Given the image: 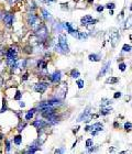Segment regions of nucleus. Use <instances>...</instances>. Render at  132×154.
<instances>
[{
    "instance_id": "1",
    "label": "nucleus",
    "mask_w": 132,
    "mask_h": 154,
    "mask_svg": "<svg viewBox=\"0 0 132 154\" xmlns=\"http://www.w3.org/2000/svg\"><path fill=\"white\" fill-rule=\"evenodd\" d=\"M28 23L30 24V26L34 29V30H36L40 26H41V22H40V20H39V17L38 15H35V14H33V13H30L28 15Z\"/></svg>"
},
{
    "instance_id": "2",
    "label": "nucleus",
    "mask_w": 132,
    "mask_h": 154,
    "mask_svg": "<svg viewBox=\"0 0 132 154\" xmlns=\"http://www.w3.org/2000/svg\"><path fill=\"white\" fill-rule=\"evenodd\" d=\"M59 45L61 46L62 51L63 53H68L69 52V48H68V45H67V39H66V36L63 35V34H60L59 35Z\"/></svg>"
},
{
    "instance_id": "3",
    "label": "nucleus",
    "mask_w": 132,
    "mask_h": 154,
    "mask_svg": "<svg viewBox=\"0 0 132 154\" xmlns=\"http://www.w3.org/2000/svg\"><path fill=\"white\" fill-rule=\"evenodd\" d=\"M35 34L38 35L40 39H45V37L47 36V29H46V27H45L44 24L41 23V26L35 30Z\"/></svg>"
},
{
    "instance_id": "4",
    "label": "nucleus",
    "mask_w": 132,
    "mask_h": 154,
    "mask_svg": "<svg viewBox=\"0 0 132 154\" xmlns=\"http://www.w3.org/2000/svg\"><path fill=\"white\" fill-rule=\"evenodd\" d=\"M97 22V20L93 19L92 15H85L80 19V23L81 26H89V24H95Z\"/></svg>"
},
{
    "instance_id": "5",
    "label": "nucleus",
    "mask_w": 132,
    "mask_h": 154,
    "mask_svg": "<svg viewBox=\"0 0 132 154\" xmlns=\"http://www.w3.org/2000/svg\"><path fill=\"white\" fill-rule=\"evenodd\" d=\"M47 87H48V84H47V83H43V82H41V83H39V84H36V85L34 86V90L36 91V93L43 94L44 91L47 89Z\"/></svg>"
},
{
    "instance_id": "6",
    "label": "nucleus",
    "mask_w": 132,
    "mask_h": 154,
    "mask_svg": "<svg viewBox=\"0 0 132 154\" xmlns=\"http://www.w3.org/2000/svg\"><path fill=\"white\" fill-rule=\"evenodd\" d=\"M90 109L92 108L90 107H87L86 109L84 110V112L78 117V119H77V121H86V122H88L89 121V118H88V115L90 114Z\"/></svg>"
},
{
    "instance_id": "7",
    "label": "nucleus",
    "mask_w": 132,
    "mask_h": 154,
    "mask_svg": "<svg viewBox=\"0 0 132 154\" xmlns=\"http://www.w3.org/2000/svg\"><path fill=\"white\" fill-rule=\"evenodd\" d=\"M33 126H34L35 128H38V129H43V128L48 126V122H46L45 120H42V119H38V120H35V121L33 122Z\"/></svg>"
},
{
    "instance_id": "8",
    "label": "nucleus",
    "mask_w": 132,
    "mask_h": 154,
    "mask_svg": "<svg viewBox=\"0 0 132 154\" xmlns=\"http://www.w3.org/2000/svg\"><path fill=\"white\" fill-rule=\"evenodd\" d=\"M3 22L6 23L7 27H11L12 23H13V14L12 13H7L3 17Z\"/></svg>"
},
{
    "instance_id": "9",
    "label": "nucleus",
    "mask_w": 132,
    "mask_h": 154,
    "mask_svg": "<svg viewBox=\"0 0 132 154\" xmlns=\"http://www.w3.org/2000/svg\"><path fill=\"white\" fill-rule=\"evenodd\" d=\"M110 41H111V44H112V46H116L119 41V34L117 32H111L110 34Z\"/></svg>"
},
{
    "instance_id": "10",
    "label": "nucleus",
    "mask_w": 132,
    "mask_h": 154,
    "mask_svg": "<svg viewBox=\"0 0 132 154\" xmlns=\"http://www.w3.org/2000/svg\"><path fill=\"white\" fill-rule=\"evenodd\" d=\"M6 56H7V60L8 59H16V52L15 50L13 48H9L6 53Z\"/></svg>"
},
{
    "instance_id": "11",
    "label": "nucleus",
    "mask_w": 132,
    "mask_h": 154,
    "mask_svg": "<svg viewBox=\"0 0 132 154\" xmlns=\"http://www.w3.org/2000/svg\"><path fill=\"white\" fill-rule=\"evenodd\" d=\"M51 80L54 82V83H59L61 80V72H55L53 75H51Z\"/></svg>"
},
{
    "instance_id": "12",
    "label": "nucleus",
    "mask_w": 132,
    "mask_h": 154,
    "mask_svg": "<svg viewBox=\"0 0 132 154\" xmlns=\"http://www.w3.org/2000/svg\"><path fill=\"white\" fill-rule=\"evenodd\" d=\"M46 105H50V106H56V105H62V101L59 100V99H50V100L46 101Z\"/></svg>"
},
{
    "instance_id": "13",
    "label": "nucleus",
    "mask_w": 132,
    "mask_h": 154,
    "mask_svg": "<svg viewBox=\"0 0 132 154\" xmlns=\"http://www.w3.org/2000/svg\"><path fill=\"white\" fill-rule=\"evenodd\" d=\"M102 124L100 123V122H97V123H95V124H93L92 127H90V129H92L93 131H101L102 130Z\"/></svg>"
},
{
    "instance_id": "14",
    "label": "nucleus",
    "mask_w": 132,
    "mask_h": 154,
    "mask_svg": "<svg viewBox=\"0 0 132 154\" xmlns=\"http://www.w3.org/2000/svg\"><path fill=\"white\" fill-rule=\"evenodd\" d=\"M110 62H108V63H107L105 66H104V68H102L101 69V72L100 73H99V76H104V75L107 73V72H108V69H109V66H110Z\"/></svg>"
},
{
    "instance_id": "15",
    "label": "nucleus",
    "mask_w": 132,
    "mask_h": 154,
    "mask_svg": "<svg viewBox=\"0 0 132 154\" xmlns=\"http://www.w3.org/2000/svg\"><path fill=\"white\" fill-rule=\"evenodd\" d=\"M88 59H89V61H92V62H99V61H100V57H99L97 54H90V55L88 56Z\"/></svg>"
},
{
    "instance_id": "16",
    "label": "nucleus",
    "mask_w": 132,
    "mask_h": 154,
    "mask_svg": "<svg viewBox=\"0 0 132 154\" xmlns=\"http://www.w3.org/2000/svg\"><path fill=\"white\" fill-rule=\"evenodd\" d=\"M8 110V105H7V100L5 98L2 99V107H1V110H0V114H3Z\"/></svg>"
},
{
    "instance_id": "17",
    "label": "nucleus",
    "mask_w": 132,
    "mask_h": 154,
    "mask_svg": "<svg viewBox=\"0 0 132 154\" xmlns=\"http://www.w3.org/2000/svg\"><path fill=\"white\" fill-rule=\"evenodd\" d=\"M34 112H35V109H34V108H33V109H31V110H29V111H28V114L26 115V120H30V119H32L33 115H34Z\"/></svg>"
},
{
    "instance_id": "18",
    "label": "nucleus",
    "mask_w": 132,
    "mask_h": 154,
    "mask_svg": "<svg viewBox=\"0 0 132 154\" xmlns=\"http://www.w3.org/2000/svg\"><path fill=\"white\" fill-rule=\"evenodd\" d=\"M42 13H43V17L46 20H52V17H51V13L46 10V9H42Z\"/></svg>"
},
{
    "instance_id": "19",
    "label": "nucleus",
    "mask_w": 132,
    "mask_h": 154,
    "mask_svg": "<svg viewBox=\"0 0 132 154\" xmlns=\"http://www.w3.org/2000/svg\"><path fill=\"white\" fill-rule=\"evenodd\" d=\"M110 112H111V108H104V107H102L100 109V115H102V116L109 115Z\"/></svg>"
},
{
    "instance_id": "20",
    "label": "nucleus",
    "mask_w": 132,
    "mask_h": 154,
    "mask_svg": "<svg viewBox=\"0 0 132 154\" xmlns=\"http://www.w3.org/2000/svg\"><path fill=\"white\" fill-rule=\"evenodd\" d=\"M131 27H132V14H131V15L129 17V18L127 19L125 28H126V29H129V28H131Z\"/></svg>"
},
{
    "instance_id": "21",
    "label": "nucleus",
    "mask_w": 132,
    "mask_h": 154,
    "mask_svg": "<svg viewBox=\"0 0 132 154\" xmlns=\"http://www.w3.org/2000/svg\"><path fill=\"white\" fill-rule=\"evenodd\" d=\"M38 66H39V68H42V69H45L46 68V66H47V63L45 61H43V60H41L40 62H39V64H38Z\"/></svg>"
},
{
    "instance_id": "22",
    "label": "nucleus",
    "mask_w": 132,
    "mask_h": 154,
    "mask_svg": "<svg viewBox=\"0 0 132 154\" xmlns=\"http://www.w3.org/2000/svg\"><path fill=\"white\" fill-rule=\"evenodd\" d=\"M71 76L73 77V78H78L80 76V74H79V72H78L77 69H72V72H71Z\"/></svg>"
},
{
    "instance_id": "23",
    "label": "nucleus",
    "mask_w": 132,
    "mask_h": 154,
    "mask_svg": "<svg viewBox=\"0 0 132 154\" xmlns=\"http://www.w3.org/2000/svg\"><path fill=\"white\" fill-rule=\"evenodd\" d=\"M118 78L117 77H110L107 79V84H116V83H118Z\"/></svg>"
},
{
    "instance_id": "24",
    "label": "nucleus",
    "mask_w": 132,
    "mask_h": 154,
    "mask_svg": "<svg viewBox=\"0 0 132 154\" xmlns=\"http://www.w3.org/2000/svg\"><path fill=\"white\" fill-rule=\"evenodd\" d=\"M13 141H14V143H15L16 145H20V144H21V141H22L21 135H15L14 139H13Z\"/></svg>"
},
{
    "instance_id": "25",
    "label": "nucleus",
    "mask_w": 132,
    "mask_h": 154,
    "mask_svg": "<svg viewBox=\"0 0 132 154\" xmlns=\"http://www.w3.org/2000/svg\"><path fill=\"white\" fill-rule=\"evenodd\" d=\"M92 147H93V140H92V139L86 140V148H87V149H90Z\"/></svg>"
},
{
    "instance_id": "26",
    "label": "nucleus",
    "mask_w": 132,
    "mask_h": 154,
    "mask_svg": "<svg viewBox=\"0 0 132 154\" xmlns=\"http://www.w3.org/2000/svg\"><path fill=\"white\" fill-rule=\"evenodd\" d=\"M122 51L123 52H130L131 51V46H130V45H128V44H125L122 46Z\"/></svg>"
},
{
    "instance_id": "27",
    "label": "nucleus",
    "mask_w": 132,
    "mask_h": 154,
    "mask_svg": "<svg viewBox=\"0 0 132 154\" xmlns=\"http://www.w3.org/2000/svg\"><path fill=\"white\" fill-rule=\"evenodd\" d=\"M110 103H111V101L108 100V99H102V100H101V107H105L107 105H110Z\"/></svg>"
},
{
    "instance_id": "28",
    "label": "nucleus",
    "mask_w": 132,
    "mask_h": 154,
    "mask_svg": "<svg viewBox=\"0 0 132 154\" xmlns=\"http://www.w3.org/2000/svg\"><path fill=\"white\" fill-rule=\"evenodd\" d=\"M125 129L127 131H130L131 129H132V123L131 122H126L125 123Z\"/></svg>"
},
{
    "instance_id": "29",
    "label": "nucleus",
    "mask_w": 132,
    "mask_h": 154,
    "mask_svg": "<svg viewBox=\"0 0 132 154\" xmlns=\"http://www.w3.org/2000/svg\"><path fill=\"white\" fill-rule=\"evenodd\" d=\"M126 67H127V66H126L125 63H120V64H119V69H120L121 72H125V70H126Z\"/></svg>"
},
{
    "instance_id": "30",
    "label": "nucleus",
    "mask_w": 132,
    "mask_h": 154,
    "mask_svg": "<svg viewBox=\"0 0 132 154\" xmlns=\"http://www.w3.org/2000/svg\"><path fill=\"white\" fill-rule=\"evenodd\" d=\"M10 149H11V147H10V141H9V140H6V151L9 152Z\"/></svg>"
},
{
    "instance_id": "31",
    "label": "nucleus",
    "mask_w": 132,
    "mask_h": 154,
    "mask_svg": "<svg viewBox=\"0 0 132 154\" xmlns=\"http://www.w3.org/2000/svg\"><path fill=\"white\" fill-rule=\"evenodd\" d=\"M77 85H78V88H82L84 87V80H81V79H79V80H77Z\"/></svg>"
},
{
    "instance_id": "32",
    "label": "nucleus",
    "mask_w": 132,
    "mask_h": 154,
    "mask_svg": "<svg viewBox=\"0 0 132 154\" xmlns=\"http://www.w3.org/2000/svg\"><path fill=\"white\" fill-rule=\"evenodd\" d=\"M26 127H27V123H26V122H24V123H22V124H20V126H19V128H18V131H19V132H21V131H22V130H23V129L26 128Z\"/></svg>"
},
{
    "instance_id": "33",
    "label": "nucleus",
    "mask_w": 132,
    "mask_h": 154,
    "mask_svg": "<svg viewBox=\"0 0 132 154\" xmlns=\"http://www.w3.org/2000/svg\"><path fill=\"white\" fill-rule=\"evenodd\" d=\"M21 96H22V94L20 93V91H16V95L14 96V99H15V100H19V99L21 98Z\"/></svg>"
},
{
    "instance_id": "34",
    "label": "nucleus",
    "mask_w": 132,
    "mask_h": 154,
    "mask_svg": "<svg viewBox=\"0 0 132 154\" xmlns=\"http://www.w3.org/2000/svg\"><path fill=\"white\" fill-rule=\"evenodd\" d=\"M106 7L108 8V9H111V10H112V9H114V7H116V6H114V3H113V2H111V3H108V5H107Z\"/></svg>"
},
{
    "instance_id": "35",
    "label": "nucleus",
    "mask_w": 132,
    "mask_h": 154,
    "mask_svg": "<svg viewBox=\"0 0 132 154\" xmlns=\"http://www.w3.org/2000/svg\"><path fill=\"white\" fill-rule=\"evenodd\" d=\"M104 9H105V7H102V6L97 7V11L98 12H102V11H104Z\"/></svg>"
},
{
    "instance_id": "36",
    "label": "nucleus",
    "mask_w": 132,
    "mask_h": 154,
    "mask_svg": "<svg viewBox=\"0 0 132 154\" xmlns=\"http://www.w3.org/2000/svg\"><path fill=\"white\" fill-rule=\"evenodd\" d=\"M113 97H114L116 99H117V98H120V97H121V93H119V91H118V93H116V94L113 95Z\"/></svg>"
},
{
    "instance_id": "37",
    "label": "nucleus",
    "mask_w": 132,
    "mask_h": 154,
    "mask_svg": "<svg viewBox=\"0 0 132 154\" xmlns=\"http://www.w3.org/2000/svg\"><path fill=\"white\" fill-rule=\"evenodd\" d=\"M63 152H64L63 149H57V150H55V153H63Z\"/></svg>"
},
{
    "instance_id": "38",
    "label": "nucleus",
    "mask_w": 132,
    "mask_h": 154,
    "mask_svg": "<svg viewBox=\"0 0 132 154\" xmlns=\"http://www.w3.org/2000/svg\"><path fill=\"white\" fill-rule=\"evenodd\" d=\"M28 76H29V74H24L23 77H22V80H27L28 79Z\"/></svg>"
},
{
    "instance_id": "39",
    "label": "nucleus",
    "mask_w": 132,
    "mask_h": 154,
    "mask_svg": "<svg viewBox=\"0 0 132 154\" xmlns=\"http://www.w3.org/2000/svg\"><path fill=\"white\" fill-rule=\"evenodd\" d=\"M19 105H20V107H22V108H23L24 106H26V103H24L23 101H20V103H19Z\"/></svg>"
},
{
    "instance_id": "40",
    "label": "nucleus",
    "mask_w": 132,
    "mask_h": 154,
    "mask_svg": "<svg viewBox=\"0 0 132 154\" xmlns=\"http://www.w3.org/2000/svg\"><path fill=\"white\" fill-rule=\"evenodd\" d=\"M78 129H79V127H76V128H75V129H74V130H73V132H74V133H77Z\"/></svg>"
},
{
    "instance_id": "41",
    "label": "nucleus",
    "mask_w": 132,
    "mask_h": 154,
    "mask_svg": "<svg viewBox=\"0 0 132 154\" xmlns=\"http://www.w3.org/2000/svg\"><path fill=\"white\" fill-rule=\"evenodd\" d=\"M85 130H86V131H89V130H90V127H86Z\"/></svg>"
},
{
    "instance_id": "42",
    "label": "nucleus",
    "mask_w": 132,
    "mask_h": 154,
    "mask_svg": "<svg viewBox=\"0 0 132 154\" xmlns=\"http://www.w3.org/2000/svg\"><path fill=\"white\" fill-rule=\"evenodd\" d=\"M92 117H93V118H98V115H93Z\"/></svg>"
},
{
    "instance_id": "43",
    "label": "nucleus",
    "mask_w": 132,
    "mask_h": 154,
    "mask_svg": "<svg viewBox=\"0 0 132 154\" xmlns=\"http://www.w3.org/2000/svg\"><path fill=\"white\" fill-rule=\"evenodd\" d=\"M1 84H2V78L0 77V86H1Z\"/></svg>"
},
{
    "instance_id": "44",
    "label": "nucleus",
    "mask_w": 132,
    "mask_h": 154,
    "mask_svg": "<svg viewBox=\"0 0 132 154\" xmlns=\"http://www.w3.org/2000/svg\"><path fill=\"white\" fill-rule=\"evenodd\" d=\"M44 1H46V2H50V1H54V0H44Z\"/></svg>"
},
{
    "instance_id": "45",
    "label": "nucleus",
    "mask_w": 132,
    "mask_h": 154,
    "mask_svg": "<svg viewBox=\"0 0 132 154\" xmlns=\"http://www.w3.org/2000/svg\"><path fill=\"white\" fill-rule=\"evenodd\" d=\"M87 1H88V2H89V3H92V2H93V1H94V0H87Z\"/></svg>"
},
{
    "instance_id": "46",
    "label": "nucleus",
    "mask_w": 132,
    "mask_h": 154,
    "mask_svg": "<svg viewBox=\"0 0 132 154\" xmlns=\"http://www.w3.org/2000/svg\"><path fill=\"white\" fill-rule=\"evenodd\" d=\"M130 10L132 11V3H131V6H130Z\"/></svg>"
},
{
    "instance_id": "47",
    "label": "nucleus",
    "mask_w": 132,
    "mask_h": 154,
    "mask_svg": "<svg viewBox=\"0 0 132 154\" xmlns=\"http://www.w3.org/2000/svg\"><path fill=\"white\" fill-rule=\"evenodd\" d=\"M129 37H130V40H131V41H132V35H130V36H129Z\"/></svg>"
}]
</instances>
